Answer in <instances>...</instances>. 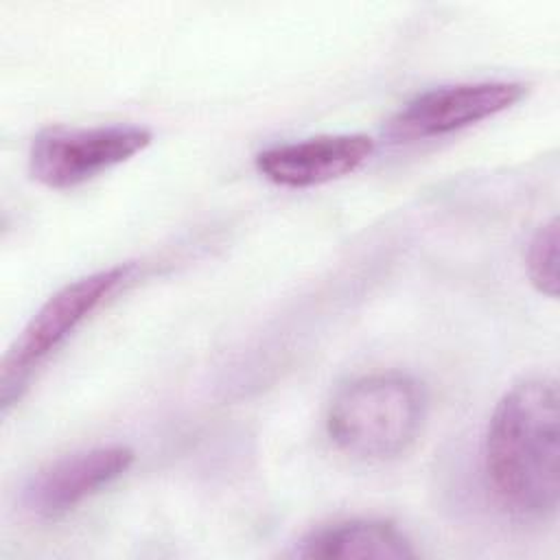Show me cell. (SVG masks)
<instances>
[{"label":"cell","mask_w":560,"mask_h":560,"mask_svg":"<svg viewBox=\"0 0 560 560\" xmlns=\"http://www.w3.org/2000/svg\"><path fill=\"white\" fill-rule=\"evenodd\" d=\"M527 94V85L516 81H477L427 90L400 107L387 133L396 140L440 138L486 118H492Z\"/></svg>","instance_id":"obj_5"},{"label":"cell","mask_w":560,"mask_h":560,"mask_svg":"<svg viewBox=\"0 0 560 560\" xmlns=\"http://www.w3.org/2000/svg\"><path fill=\"white\" fill-rule=\"evenodd\" d=\"M295 556L339 560H407L416 558V549L411 547V540L389 521L352 518L311 532L295 547Z\"/></svg>","instance_id":"obj_8"},{"label":"cell","mask_w":560,"mask_h":560,"mask_svg":"<svg viewBox=\"0 0 560 560\" xmlns=\"http://www.w3.org/2000/svg\"><path fill=\"white\" fill-rule=\"evenodd\" d=\"M133 265H114L77 278L52 293L26 322L2 361V411L20 400L35 368L52 354L129 276Z\"/></svg>","instance_id":"obj_3"},{"label":"cell","mask_w":560,"mask_h":560,"mask_svg":"<svg viewBox=\"0 0 560 560\" xmlns=\"http://www.w3.org/2000/svg\"><path fill=\"white\" fill-rule=\"evenodd\" d=\"M427 420L422 383L402 372H381L343 385L328 409L326 429L339 451L363 462L402 455Z\"/></svg>","instance_id":"obj_2"},{"label":"cell","mask_w":560,"mask_h":560,"mask_svg":"<svg viewBox=\"0 0 560 560\" xmlns=\"http://www.w3.org/2000/svg\"><path fill=\"white\" fill-rule=\"evenodd\" d=\"M151 131L138 125L46 127L28 151L31 175L48 188H74L147 149Z\"/></svg>","instance_id":"obj_4"},{"label":"cell","mask_w":560,"mask_h":560,"mask_svg":"<svg viewBox=\"0 0 560 560\" xmlns=\"http://www.w3.org/2000/svg\"><path fill=\"white\" fill-rule=\"evenodd\" d=\"M133 457V451L122 444L63 455L28 479L22 503L33 516L57 518L125 475Z\"/></svg>","instance_id":"obj_6"},{"label":"cell","mask_w":560,"mask_h":560,"mask_svg":"<svg viewBox=\"0 0 560 560\" xmlns=\"http://www.w3.org/2000/svg\"><path fill=\"white\" fill-rule=\"evenodd\" d=\"M374 153V138L365 133H330L262 149L258 173L284 188H311L357 171Z\"/></svg>","instance_id":"obj_7"},{"label":"cell","mask_w":560,"mask_h":560,"mask_svg":"<svg viewBox=\"0 0 560 560\" xmlns=\"http://www.w3.org/2000/svg\"><path fill=\"white\" fill-rule=\"evenodd\" d=\"M560 411L553 378L516 383L497 402L486 438L483 470L503 510L547 521L560 501Z\"/></svg>","instance_id":"obj_1"},{"label":"cell","mask_w":560,"mask_h":560,"mask_svg":"<svg viewBox=\"0 0 560 560\" xmlns=\"http://www.w3.org/2000/svg\"><path fill=\"white\" fill-rule=\"evenodd\" d=\"M527 276L532 284L549 295H558V219L540 225L532 236L525 254Z\"/></svg>","instance_id":"obj_9"}]
</instances>
